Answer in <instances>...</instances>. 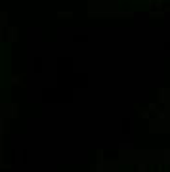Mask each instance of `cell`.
Returning a JSON list of instances; mask_svg holds the SVG:
<instances>
[{"label":"cell","instance_id":"cell-1","mask_svg":"<svg viewBox=\"0 0 170 172\" xmlns=\"http://www.w3.org/2000/svg\"><path fill=\"white\" fill-rule=\"evenodd\" d=\"M8 40L10 42H15L17 40V29H10L8 31Z\"/></svg>","mask_w":170,"mask_h":172},{"label":"cell","instance_id":"cell-2","mask_svg":"<svg viewBox=\"0 0 170 172\" xmlns=\"http://www.w3.org/2000/svg\"><path fill=\"white\" fill-rule=\"evenodd\" d=\"M6 17H8L6 14H2V15H0V21H2V23H0V25H2V27H6Z\"/></svg>","mask_w":170,"mask_h":172},{"label":"cell","instance_id":"cell-3","mask_svg":"<svg viewBox=\"0 0 170 172\" xmlns=\"http://www.w3.org/2000/svg\"><path fill=\"white\" fill-rule=\"evenodd\" d=\"M71 14H69V12H61V14H59V17H69Z\"/></svg>","mask_w":170,"mask_h":172},{"label":"cell","instance_id":"cell-4","mask_svg":"<svg viewBox=\"0 0 170 172\" xmlns=\"http://www.w3.org/2000/svg\"><path fill=\"white\" fill-rule=\"evenodd\" d=\"M0 40H2V33H0Z\"/></svg>","mask_w":170,"mask_h":172}]
</instances>
